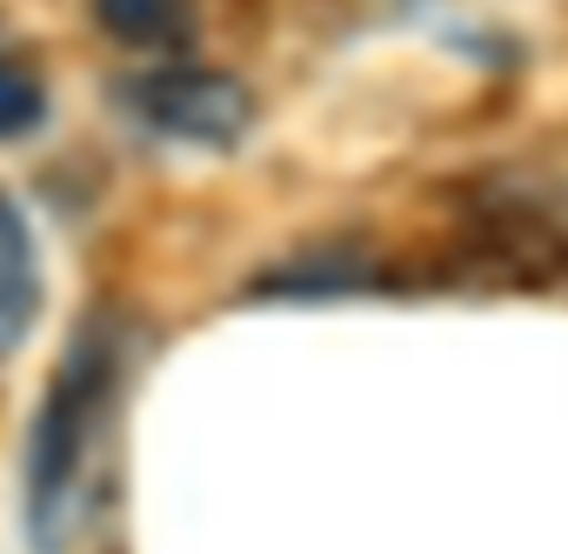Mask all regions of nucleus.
Segmentation results:
<instances>
[{"label": "nucleus", "mask_w": 568, "mask_h": 554, "mask_svg": "<svg viewBox=\"0 0 568 554\" xmlns=\"http://www.w3.org/2000/svg\"><path fill=\"white\" fill-rule=\"evenodd\" d=\"M94 21L134 54H174L194 34V0H94Z\"/></svg>", "instance_id": "nucleus-4"}, {"label": "nucleus", "mask_w": 568, "mask_h": 554, "mask_svg": "<svg viewBox=\"0 0 568 554\" xmlns=\"http://www.w3.org/2000/svg\"><path fill=\"white\" fill-rule=\"evenodd\" d=\"M41 74L34 61L14 48V41H0V134H28L41 121Z\"/></svg>", "instance_id": "nucleus-5"}, {"label": "nucleus", "mask_w": 568, "mask_h": 554, "mask_svg": "<svg viewBox=\"0 0 568 554\" xmlns=\"http://www.w3.org/2000/svg\"><path fill=\"white\" fill-rule=\"evenodd\" d=\"M521 214H528L548 240H561V247H568V181H535V187H528V201H521Z\"/></svg>", "instance_id": "nucleus-6"}, {"label": "nucleus", "mask_w": 568, "mask_h": 554, "mask_svg": "<svg viewBox=\"0 0 568 554\" xmlns=\"http://www.w3.org/2000/svg\"><path fill=\"white\" fill-rule=\"evenodd\" d=\"M134 107L174 134V141H201V147H227L247 127V94L214 74V68H161L134 88Z\"/></svg>", "instance_id": "nucleus-2"}, {"label": "nucleus", "mask_w": 568, "mask_h": 554, "mask_svg": "<svg viewBox=\"0 0 568 554\" xmlns=\"http://www.w3.org/2000/svg\"><path fill=\"white\" fill-rule=\"evenodd\" d=\"M108 381H114L108 341H81L61 361V375H54V388L34 414V434H28V534H41V547H54L61 527H68L81 468L94 454V428L108 414Z\"/></svg>", "instance_id": "nucleus-1"}, {"label": "nucleus", "mask_w": 568, "mask_h": 554, "mask_svg": "<svg viewBox=\"0 0 568 554\" xmlns=\"http://www.w3.org/2000/svg\"><path fill=\"white\" fill-rule=\"evenodd\" d=\"M41 308V274H34V240L21 227V214L0 194V355H14L28 321Z\"/></svg>", "instance_id": "nucleus-3"}]
</instances>
